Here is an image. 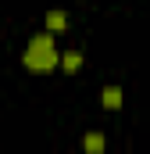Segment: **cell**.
I'll list each match as a JSON object with an SVG mask.
<instances>
[{
  "label": "cell",
  "mask_w": 150,
  "mask_h": 154,
  "mask_svg": "<svg viewBox=\"0 0 150 154\" xmlns=\"http://www.w3.org/2000/svg\"><path fill=\"white\" fill-rule=\"evenodd\" d=\"M64 25H68V14L64 11H50L46 14V29L50 32H64Z\"/></svg>",
  "instance_id": "cell-3"
},
{
  "label": "cell",
  "mask_w": 150,
  "mask_h": 154,
  "mask_svg": "<svg viewBox=\"0 0 150 154\" xmlns=\"http://www.w3.org/2000/svg\"><path fill=\"white\" fill-rule=\"evenodd\" d=\"M100 100H104V108H122V90L118 86H107L100 93Z\"/></svg>",
  "instance_id": "cell-4"
},
{
  "label": "cell",
  "mask_w": 150,
  "mask_h": 154,
  "mask_svg": "<svg viewBox=\"0 0 150 154\" xmlns=\"http://www.w3.org/2000/svg\"><path fill=\"white\" fill-rule=\"evenodd\" d=\"M54 65H57V54H54V39H50V32L32 36L29 50H25V68H29V72H50Z\"/></svg>",
  "instance_id": "cell-1"
},
{
  "label": "cell",
  "mask_w": 150,
  "mask_h": 154,
  "mask_svg": "<svg viewBox=\"0 0 150 154\" xmlns=\"http://www.w3.org/2000/svg\"><path fill=\"white\" fill-rule=\"evenodd\" d=\"M82 147H86V154H104V147H107V140H104V133H86Z\"/></svg>",
  "instance_id": "cell-2"
},
{
  "label": "cell",
  "mask_w": 150,
  "mask_h": 154,
  "mask_svg": "<svg viewBox=\"0 0 150 154\" xmlns=\"http://www.w3.org/2000/svg\"><path fill=\"white\" fill-rule=\"evenodd\" d=\"M61 65H64L68 72H79V65H82V54H79V50H68V54L61 57Z\"/></svg>",
  "instance_id": "cell-5"
}]
</instances>
